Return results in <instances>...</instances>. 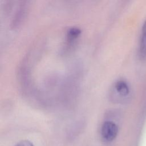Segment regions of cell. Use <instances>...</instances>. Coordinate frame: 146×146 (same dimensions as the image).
I'll use <instances>...</instances> for the list:
<instances>
[{"label": "cell", "mask_w": 146, "mask_h": 146, "mask_svg": "<svg viewBox=\"0 0 146 146\" xmlns=\"http://www.w3.org/2000/svg\"><path fill=\"white\" fill-rule=\"evenodd\" d=\"M81 34V30L79 28L73 27L70 28L67 32V42L70 43L74 42Z\"/></svg>", "instance_id": "277c9868"}, {"label": "cell", "mask_w": 146, "mask_h": 146, "mask_svg": "<svg viewBox=\"0 0 146 146\" xmlns=\"http://www.w3.org/2000/svg\"><path fill=\"white\" fill-rule=\"evenodd\" d=\"M118 133V127L112 121H105L101 127V135L102 138L106 141L113 140Z\"/></svg>", "instance_id": "6da1fadb"}, {"label": "cell", "mask_w": 146, "mask_h": 146, "mask_svg": "<svg viewBox=\"0 0 146 146\" xmlns=\"http://www.w3.org/2000/svg\"><path fill=\"white\" fill-rule=\"evenodd\" d=\"M113 88L119 100L125 101L129 98L131 87L127 81L123 79L117 80L114 84Z\"/></svg>", "instance_id": "7a4b0ae2"}, {"label": "cell", "mask_w": 146, "mask_h": 146, "mask_svg": "<svg viewBox=\"0 0 146 146\" xmlns=\"http://www.w3.org/2000/svg\"><path fill=\"white\" fill-rule=\"evenodd\" d=\"M15 146H34L33 143L27 140H23L19 141Z\"/></svg>", "instance_id": "5b68a950"}, {"label": "cell", "mask_w": 146, "mask_h": 146, "mask_svg": "<svg viewBox=\"0 0 146 146\" xmlns=\"http://www.w3.org/2000/svg\"><path fill=\"white\" fill-rule=\"evenodd\" d=\"M139 51L140 56L142 59L146 58V20L141 28Z\"/></svg>", "instance_id": "3957f363"}]
</instances>
